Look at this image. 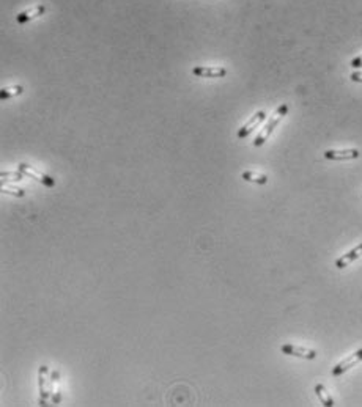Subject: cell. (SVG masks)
Here are the masks:
<instances>
[{
	"instance_id": "cell-3",
	"label": "cell",
	"mask_w": 362,
	"mask_h": 407,
	"mask_svg": "<svg viewBox=\"0 0 362 407\" xmlns=\"http://www.w3.org/2000/svg\"><path fill=\"white\" fill-rule=\"evenodd\" d=\"M17 168H19V171H20V173H23L24 176H27V178H33L35 181L41 183L42 186H46V187H54V186H55V181H54L51 176H48V175H45V173H41V171L35 170L33 167H30V165H27V164H19Z\"/></svg>"
},
{
	"instance_id": "cell-17",
	"label": "cell",
	"mask_w": 362,
	"mask_h": 407,
	"mask_svg": "<svg viewBox=\"0 0 362 407\" xmlns=\"http://www.w3.org/2000/svg\"><path fill=\"white\" fill-rule=\"evenodd\" d=\"M350 79H351L353 82H359V83H362V71H354V73H351Z\"/></svg>"
},
{
	"instance_id": "cell-5",
	"label": "cell",
	"mask_w": 362,
	"mask_h": 407,
	"mask_svg": "<svg viewBox=\"0 0 362 407\" xmlns=\"http://www.w3.org/2000/svg\"><path fill=\"white\" fill-rule=\"evenodd\" d=\"M360 153L356 148H348V149H328L325 151V157L328 161H337V162H344V161H353L357 159Z\"/></svg>"
},
{
	"instance_id": "cell-15",
	"label": "cell",
	"mask_w": 362,
	"mask_h": 407,
	"mask_svg": "<svg viewBox=\"0 0 362 407\" xmlns=\"http://www.w3.org/2000/svg\"><path fill=\"white\" fill-rule=\"evenodd\" d=\"M2 192L4 194H8V195H14V197H24L26 192L19 187H7V186H2Z\"/></svg>"
},
{
	"instance_id": "cell-14",
	"label": "cell",
	"mask_w": 362,
	"mask_h": 407,
	"mask_svg": "<svg viewBox=\"0 0 362 407\" xmlns=\"http://www.w3.org/2000/svg\"><path fill=\"white\" fill-rule=\"evenodd\" d=\"M23 173L20 171H2L0 173V178H4V179H10V181H20L23 179Z\"/></svg>"
},
{
	"instance_id": "cell-4",
	"label": "cell",
	"mask_w": 362,
	"mask_h": 407,
	"mask_svg": "<svg viewBox=\"0 0 362 407\" xmlns=\"http://www.w3.org/2000/svg\"><path fill=\"white\" fill-rule=\"evenodd\" d=\"M362 361V349L356 351L354 354L348 355L347 358H344L340 363H337V365L332 368V376L337 377V376H342L344 373H347L348 370H351L353 367H356L357 363Z\"/></svg>"
},
{
	"instance_id": "cell-9",
	"label": "cell",
	"mask_w": 362,
	"mask_h": 407,
	"mask_svg": "<svg viewBox=\"0 0 362 407\" xmlns=\"http://www.w3.org/2000/svg\"><path fill=\"white\" fill-rule=\"evenodd\" d=\"M360 256H362V242L359 245H356L354 248H351L348 253H345V255L340 256V258H337L335 267L337 269H345L347 266H350L351 263H354L357 258H360Z\"/></svg>"
},
{
	"instance_id": "cell-13",
	"label": "cell",
	"mask_w": 362,
	"mask_h": 407,
	"mask_svg": "<svg viewBox=\"0 0 362 407\" xmlns=\"http://www.w3.org/2000/svg\"><path fill=\"white\" fill-rule=\"evenodd\" d=\"M23 92H24L23 85H13V87L2 88V92H0V99H2V101H7V99L16 98V96H19V95H23Z\"/></svg>"
},
{
	"instance_id": "cell-10",
	"label": "cell",
	"mask_w": 362,
	"mask_h": 407,
	"mask_svg": "<svg viewBox=\"0 0 362 407\" xmlns=\"http://www.w3.org/2000/svg\"><path fill=\"white\" fill-rule=\"evenodd\" d=\"M45 13H46V7H45V5L32 7V8H29V10H26V11H23V13H19V14L16 16V22L20 24V26H24V24L30 22V20L39 17L41 14H45Z\"/></svg>"
},
{
	"instance_id": "cell-16",
	"label": "cell",
	"mask_w": 362,
	"mask_h": 407,
	"mask_svg": "<svg viewBox=\"0 0 362 407\" xmlns=\"http://www.w3.org/2000/svg\"><path fill=\"white\" fill-rule=\"evenodd\" d=\"M351 68H354V70H357V68H362V55H357V57H354L353 60H351Z\"/></svg>"
},
{
	"instance_id": "cell-8",
	"label": "cell",
	"mask_w": 362,
	"mask_h": 407,
	"mask_svg": "<svg viewBox=\"0 0 362 407\" xmlns=\"http://www.w3.org/2000/svg\"><path fill=\"white\" fill-rule=\"evenodd\" d=\"M193 74L197 77H209V79H219L227 76V70L222 66H196L193 70Z\"/></svg>"
},
{
	"instance_id": "cell-6",
	"label": "cell",
	"mask_w": 362,
	"mask_h": 407,
	"mask_svg": "<svg viewBox=\"0 0 362 407\" xmlns=\"http://www.w3.org/2000/svg\"><path fill=\"white\" fill-rule=\"evenodd\" d=\"M266 120V114L263 112V110H259L257 114H253L250 118H249V121L247 123H244L241 127H240V131H238V139H246V137H249L250 135V132L255 129V127L257 126H260L263 121Z\"/></svg>"
},
{
	"instance_id": "cell-11",
	"label": "cell",
	"mask_w": 362,
	"mask_h": 407,
	"mask_svg": "<svg viewBox=\"0 0 362 407\" xmlns=\"http://www.w3.org/2000/svg\"><path fill=\"white\" fill-rule=\"evenodd\" d=\"M315 393L318 396V399H320V402L326 407H332L334 405V399L331 398L329 392L326 390V387L323 383H316L315 385Z\"/></svg>"
},
{
	"instance_id": "cell-7",
	"label": "cell",
	"mask_w": 362,
	"mask_h": 407,
	"mask_svg": "<svg viewBox=\"0 0 362 407\" xmlns=\"http://www.w3.org/2000/svg\"><path fill=\"white\" fill-rule=\"evenodd\" d=\"M282 354H287V355H294V357H300V358H306V360H313L316 358V352L313 349H307V348H303V346H296V345H284L281 348Z\"/></svg>"
},
{
	"instance_id": "cell-12",
	"label": "cell",
	"mask_w": 362,
	"mask_h": 407,
	"mask_svg": "<svg viewBox=\"0 0 362 407\" xmlns=\"http://www.w3.org/2000/svg\"><path fill=\"white\" fill-rule=\"evenodd\" d=\"M241 178L244 181H249V183H255V184H266L268 183V176L266 175H262V173H255V171H243L241 173Z\"/></svg>"
},
{
	"instance_id": "cell-1",
	"label": "cell",
	"mask_w": 362,
	"mask_h": 407,
	"mask_svg": "<svg viewBox=\"0 0 362 407\" xmlns=\"http://www.w3.org/2000/svg\"><path fill=\"white\" fill-rule=\"evenodd\" d=\"M287 114H288V105H287V104H282V105L279 107V109L274 112V115L269 118V121L266 123V126L262 129V132L257 135V139L253 140V146H262V145L269 139V135L274 132V129H275V127H278V124L281 123V120H282Z\"/></svg>"
},
{
	"instance_id": "cell-2",
	"label": "cell",
	"mask_w": 362,
	"mask_h": 407,
	"mask_svg": "<svg viewBox=\"0 0 362 407\" xmlns=\"http://www.w3.org/2000/svg\"><path fill=\"white\" fill-rule=\"evenodd\" d=\"M38 385H39V404L48 405V401L52 398V379L49 377V368L48 367H39L38 371Z\"/></svg>"
}]
</instances>
